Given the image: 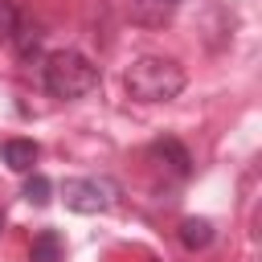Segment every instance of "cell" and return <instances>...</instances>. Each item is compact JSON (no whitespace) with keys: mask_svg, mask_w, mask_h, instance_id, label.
I'll list each match as a JSON object with an SVG mask.
<instances>
[{"mask_svg":"<svg viewBox=\"0 0 262 262\" xmlns=\"http://www.w3.org/2000/svg\"><path fill=\"white\" fill-rule=\"evenodd\" d=\"M16 20H20L16 4H12V0H0V41H12V33H16Z\"/></svg>","mask_w":262,"mask_h":262,"instance_id":"10","label":"cell"},{"mask_svg":"<svg viewBox=\"0 0 262 262\" xmlns=\"http://www.w3.org/2000/svg\"><path fill=\"white\" fill-rule=\"evenodd\" d=\"M115 196H119V188L102 176H74L61 184V201L74 213H106L115 205Z\"/></svg>","mask_w":262,"mask_h":262,"instance_id":"3","label":"cell"},{"mask_svg":"<svg viewBox=\"0 0 262 262\" xmlns=\"http://www.w3.org/2000/svg\"><path fill=\"white\" fill-rule=\"evenodd\" d=\"M41 78H45V90L53 98H66L70 102V98H82V94H90L98 86V66L90 57L74 53V49H57V53L45 57Z\"/></svg>","mask_w":262,"mask_h":262,"instance_id":"2","label":"cell"},{"mask_svg":"<svg viewBox=\"0 0 262 262\" xmlns=\"http://www.w3.org/2000/svg\"><path fill=\"white\" fill-rule=\"evenodd\" d=\"M49 192H53V184H49L45 176H33V172H29V180H25V192H20V196H25L29 205H49Z\"/></svg>","mask_w":262,"mask_h":262,"instance_id":"9","label":"cell"},{"mask_svg":"<svg viewBox=\"0 0 262 262\" xmlns=\"http://www.w3.org/2000/svg\"><path fill=\"white\" fill-rule=\"evenodd\" d=\"M172 0H131V16L139 20V25H164L168 16H172Z\"/></svg>","mask_w":262,"mask_h":262,"instance_id":"7","label":"cell"},{"mask_svg":"<svg viewBox=\"0 0 262 262\" xmlns=\"http://www.w3.org/2000/svg\"><path fill=\"white\" fill-rule=\"evenodd\" d=\"M180 242H184L188 250H205V246L213 242V225H209L205 217H184V221H180Z\"/></svg>","mask_w":262,"mask_h":262,"instance_id":"8","label":"cell"},{"mask_svg":"<svg viewBox=\"0 0 262 262\" xmlns=\"http://www.w3.org/2000/svg\"><path fill=\"white\" fill-rule=\"evenodd\" d=\"M0 156H4V164L12 168V172H33V164H37V156H41V147L33 143V139H4L0 143Z\"/></svg>","mask_w":262,"mask_h":262,"instance_id":"5","label":"cell"},{"mask_svg":"<svg viewBox=\"0 0 262 262\" xmlns=\"http://www.w3.org/2000/svg\"><path fill=\"white\" fill-rule=\"evenodd\" d=\"M147 156H151L156 168L168 172V176H188V168H192V156H188V147H184L180 139H156V143L147 147Z\"/></svg>","mask_w":262,"mask_h":262,"instance_id":"4","label":"cell"},{"mask_svg":"<svg viewBox=\"0 0 262 262\" xmlns=\"http://www.w3.org/2000/svg\"><path fill=\"white\" fill-rule=\"evenodd\" d=\"M127 94L135 102H168L184 90V70L172 61V57H160V53H143L127 66Z\"/></svg>","mask_w":262,"mask_h":262,"instance_id":"1","label":"cell"},{"mask_svg":"<svg viewBox=\"0 0 262 262\" xmlns=\"http://www.w3.org/2000/svg\"><path fill=\"white\" fill-rule=\"evenodd\" d=\"M0 229H4V213H0Z\"/></svg>","mask_w":262,"mask_h":262,"instance_id":"11","label":"cell"},{"mask_svg":"<svg viewBox=\"0 0 262 262\" xmlns=\"http://www.w3.org/2000/svg\"><path fill=\"white\" fill-rule=\"evenodd\" d=\"M172 4H180V0H172Z\"/></svg>","mask_w":262,"mask_h":262,"instance_id":"12","label":"cell"},{"mask_svg":"<svg viewBox=\"0 0 262 262\" xmlns=\"http://www.w3.org/2000/svg\"><path fill=\"white\" fill-rule=\"evenodd\" d=\"M29 262H66V246L57 229H41L29 246Z\"/></svg>","mask_w":262,"mask_h":262,"instance_id":"6","label":"cell"}]
</instances>
